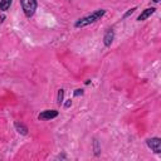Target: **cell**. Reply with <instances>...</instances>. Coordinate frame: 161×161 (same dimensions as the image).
Wrapping results in <instances>:
<instances>
[{
    "instance_id": "cell-6",
    "label": "cell",
    "mask_w": 161,
    "mask_h": 161,
    "mask_svg": "<svg viewBox=\"0 0 161 161\" xmlns=\"http://www.w3.org/2000/svg\"><path fill=\"white\" fill-rule=\"evenodd\" d=\"M155 8H147V9H145L138 17H137V22H143V20H146L148 17H151L153 13H155Z\"/></svg>"
},
{
    "instance_id": "cell-1",
    "label": "cell",
    "mask_w": 161,
    "mask_h": 161,
    "mask_svg": "<svg viewBox=\"0 0 161 161\" xmlns=\"http://www.w3.org/2000/svg\"><path fill=\"white\" fill-rule=\"evenodd\" d=\"M104 14H106V10H103V9L96 10V12H93L92 14H89V15H87V17L81 18L79 20H77L76 24H74V27H76V28H83V27H87V25H89V24H92V23L99 20Z\"/></svg>"
},
{
    "instance_id": "cell-9",
    "label": "cell",
    "mask_w": 161,
    "mask_h": 161,
    "mask_svg": "<svg viewBox=\"0 0 161 161\" xmlns=\"http://www.w3.org/2000/svg\"><path fill=\"white\" fill-rule=\"evenodd\" d=\"M64 101V89H59L58 91V94H57V103L61 106Z\"/></svg>"
},
{
    "instance_id": "cell-2",
    "label": "cell",
    "mask_w": 161,
    "mask_h": 161,
    "mask_svg": "<svg viewBox=\"0 0 161 161\" xmlns=\"http://www.w3.org/2000/svg\"><path fill=\"white\" fill-rule=\"evenodd\" d=\"M20 4H22V9L25 14L27 18H32L37 10V0H20Z\"/></svg>"
},
{
    "instance_id": "cell-12",
    "label": "cell",
    "mask_w": 161,
    "mask_h": 161,
    "mask_svg": "<svg viewBox=\"0 0 161 161\" xmlns=\"http://www.w3.org/2000/svg\"><path fill=\"white\" fill-rule=\"evenodd\" d=\"M83 93H84V89L78 88V89H76V91H74V93H73V94H74V97H78V96H82Z\"/></svg>"
},
{
    "instance_id": "cell-14",
    "label": "cell",
    "mask_w": 161,
    "mask_h": 161,
    "mask_svg": "<svg viewBox=\"0 0 161 161\" xmlns=\"http://www.w3.org/2000/svg\"><path fill=\"white\" fill-rule=\"evenodd\" d=\"M4 19H5V17H4V15L0 17V22H4Z\"/></svg>"
},
{
    "instance_id": "cell-3",
    "label": "cell",
    "mask_w": 161,
    "mask_h": 161,
    "mask_svg": "<svg viewBox=\"0 0 161 161\" xmlns=\"http://www.w3.org/2000/svg\"><path fill=\"white\" fill-rule=\"evenodd\" d=\"M146 145L148 146V148H151L155 153H160L161 152V138L160 137H151L146 140Z\"/></svg>"
},
{
    "instance_id": "cell-13",
    "label": "cell",
    "mask_w": 161,
    "mask_h": 161,
    "mask_svg": "<svg viewBox=\"0 0 161 161\" xmlns=\"http://www.w3.org/2000/svg\"><path fill=\"white\" fill-rule=\"evenodd\" d=\"M72 106V101L71 99H68L66 103H64V107H66V108H68V107H71Z\"/></svg>"
},
{
    "instance_id": "cell-15",
    "label": "cell",
    "mask_w": 161,
    "mask_h": 161,
    "mask_svg": "<svg viewBox=\"0 0 161 161\" xmlns=\"http://www.w3.org/2000/svg\"><path fill=\"white\" fill-rule=\"evenodd\" d=\"M160 2V0H153V3H158Z\"/></svg>"
},
{
    "instance_id": "cell-5",
    "label": "cell",
    "mask_w": 161,
    "mask_h": 161,
    "mask_svg": "<svg viewBox=\"0 0 161 161\" xmlns=\"http://www.w3.org/2000/svg\"><path fill=\"white\" fill-rule=\"evenodd\" d=\"M113 39H115V32H113L112 29H108V30L106 32L104 37H103V43H104V45H106V47H110V45L112 44Z\"/></svg>"
},
{
    "instance_id": "cell-8",
    "label": "cell",
    "mask_w": 161,
    "mask_h": 161,
    "mask_svg": "<svg viewBox=\"0 0 161 161\" xmlns=\"http://www.w3.org/2000/svg\"><path fill=\"white\" fill-rule=\"evenodd\" d=\"M12 2L13 0H0V12H7L9 10L10 5H12Z\"/></svg>"
},
{
    "instance_id": "cell-4",
    "label": "cell",
    "mask_w": 161,
    "mask_h": 161,
    "mask_svg": "<svg viewBox=\"0 0 161 161\" xmlns=\"http://www.w3.org/2000/svg\"><path fill=\"white\" fill-rule=\"evenodd\" d=\"M58 113L59 112L56 111V110H45V111H43L38 115V118L39 120H53L58 116Z\"/></svg>"
},
{
    "instance_id": "cell-10",
    "label": "cell",
    "mask_w": 161,
    "mask_h": 161,
    "mask_svg": "<svg viewBox=\"0 0 161 161\" xmlns=\"http://www.w3.org/2000/svg\"><path fill=\"white\" fill-rule=\"evenodd\" d=\"M93 150H94V155L96 156H98L101 153V147H99V143H98V141L96 138L93 140Z\"/></svg>"
},
{
    "instance_id": "cell-7",
    "label": "cell",
    "mask_w": 161,
    "mask_h": 161,
    "mask_svg": "<svg viewBox=\"0 0 161 161\" xmlns=\"http://www.w3.org/2000/svg\"><path fill=\"white\" fill-rule=\"evenodd\" d=\"M14 126H15V130H17L20 135H24V136L28 135V131H29V130H28V127H27L24 123H22V122H15Z\"/></svg>"
},
{
    "instance_id": "cell-11",
    "label": "cell",
    "mask_w": 161,
    "mask_h": 161,
    "mask_svg": "<svg viewBox=\"0 0 161 161\" xmlns=\"http://www.w3.org/2000/svg\"><path fill=\"white\" fill-rule=\"evenodd\" d=\"M136 9H137L136 7H133V8H131V9H128V12L123 14V19H126V18H128L130 15H132V14L135 13V10H136Z\"/></svg>"
}]
</instances>
